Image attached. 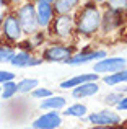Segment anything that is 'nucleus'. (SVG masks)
<instances>
[{"label": "nucleus", "instance_id": "f257e3e1", "mask_svg": "<svg viewBox=\"0 0 127 129\" xmlns=\"http://www.w3.org/2000/svg\"><path fill=\"white\" fill-rule=\"evenodd\" d=\"M75 28L83 36H91L101 28V12L93 2H88L78 13Z\"/></svg>", "mask_w": 127, "mask_h": 129}, {"label": "nucleus", "instance_id": "f03ea898", "mask_svg": "<svg viewBox=\"0 0 127 129\" xmlns=\"http://www.w3.org/2000/svg\"><path fill=\"white\" fill-rule=\"evenodd\" d=\"M16 18L20 21L23 33L26 35H34L39 29V23H38V16H36V8L33 3H25L18 8L16 12Z\"/></svg>", "mask_w": 127, "mask_h": 129}, {"label": "nucleus", "instance_id": "7ed1b4c3", "mask_svg": "<svg viewBox=\"0 0 127 129\" xmlns=\"http://www.w3.org/2000/svg\"><path fill=\"white\" fill-rule=\"evenodd\" d=\"M51 23H52V33L59 38H69L75 28V21L70 16V13H59L55 20H52Z\"/></svg>", "mask_w": 127, "mask_h": 129}, {"label": "nucleus", "instance_id": "20e7f679", "mask_svg": "<svg viewBox=\"0 0 127 129\" xmlns=\"http://www.w3.org/2000/svg\"><path fill=\"white\" fill-rule=\"evenodd\" d=\"M2 33L5 36V39L10 43H18L21 39L23 29L20 26V21L16 18V15H7L2 20Z\"/></svg>", "mask_w": 127, "mask_h": 129}, {"label": "nucleus", "instance_id": "39448f33", "mask_svg": "<svg viewBox=\"0 0 127 129\" xmlns=\"http://www.w3.org/2000/svg\"><path fill=\"white\" fill-rule=\"evenodd\" d=\"M127 66V59L124 57H103V59H98V62L95 64V69L93 72L96 74H114L117 70L124 69Z\"/></svg>", "mask_w": 127, "mask_h": 129}, {"label": "nucleus", "instance_id": "423d86ee", "mask_svg": "<svg viewBox=\"0 0 127 129\" xmlns=\"http://www.w3.org/2000/svg\"><path fill=\"white\" fill-rule=\"evenodd\" d=\"M73 54L72 46H65V44H54V46L47 47L42 54V59L47 62H65L70 56Z\"/></svg>", "mask_w": 127, "mask_h": 129}, {"label": "nucleus", "instance_id": "0eeeda50", "mask_svg": "<svg viewBox=\"0 0 127 129\" xmlns=\"http://www.w3.org/2000/svg\"><path fill=\"white\" fill-rule=\"evenodd\" d=\"M88 121L91 124H95V126H114V124H121V116L116 111L101 110V111L90 114Z\"/></svg>", "mask_w": 127, "mask_h": 129}, {"label": "nucleus", "instance_id": "6e6552de", "mask_svg": "<svg viewBox=\"0 0 127 129\" xmlns=\"http://www.w3.org/2000/svg\"><path fill=\"white\" fill-rule=\"evenodd\" d=\"M36 16H38V23L39 28H47L52 21V16H54V7L51 2L47 0H36Z\"/></svg>", "mask_w": 127, "mask_h": 129}, {"label": "nucleus", "instance_id": "1a4fd4ad", "mask_svg": "<svg viewBox=\"0 0 127 129\" xmlns=\"http://www.w3.org/2000/svg\"><path fill=\"white\" fill-rule=\"evenodd\" d=\"M62 124V118L57 113V110H52L49 113H44L38 118V119L33 121L31 126L34 129H55Z\"/></svg>", "mask_w": 127, "mask_h": 129}, {"label": "nucleus", "instance_id": "9d476101", "mask_svg": "<svg viewBox=\"0 0 127 129\" xmlns=\"http://www.w3.org/2000/svg\"><path fill=\"white\" fill-rule=\"evenodd\" d=\"M103 57H106L104 51L80 52V54H75V56H70L64 64H69V66H82V64H88V62H91V60H98V59H103Z\"/></svg>", "mask_w": 127, "mask_h": 129}, {"label": "nucleus", "instance_id": "9b49d317", "mask_svg": "<svg viewBox=\"0 0 127 129\" xmlns=\"http://www.w3.org/2000/svg\"><path fill=\"white\" fill-rule=\"evenodd\" d=\"M42 62V59H38V57H33L29 52L26 51H20V52H15L10 59V64L15 67H33V66H39Z\"/></svg>", "mask_w": 127, "mask_h": 129}, {"label": "nucleus", "instance_id": "f8f14e48", "mask_svg": "<svg viewBox=\"0 0 127 129\" xmlns=\"http://www.w3.org/2000/svg\"><path fill=\"white\" fill-rule=\"evenodd\" d=\"M99 91V85L96 83V80H91V82H83L80 85L73 87L72 96L75 100H80V98H90L93 95H96Z\"/></svg>", "mask_w": 127, "mask_h": 129}, {"label": "nucleus", "instance_id": "ddd939ff", "mask_svg": "<svg viewBox=\"0 0 127 129\" xmlns=\"http://www.w3.org/2000/svg\"><path fill=\"white\" fill-rule=\"evenodd\" d=\"M122 25V15L121 12H114V10H108L104 15H101V26L104 33H111L117 26Z\"/></svg>", "mask_w": 127, "mask_h": 129}, {"label": "nucleus", "instance_id": "4468645a", "mask_svg": "<svg viewBox=\"0 0 127 129\" xmlns=\"http://www.w3.org/2000/svg\"><path fill=\"white\" fill-rule=\"evenodd\" d=\"M99 79V74L93 72V74H80V75H75L72 77V79H67L64 80V82H60V88H64V90H69V88H73L77 85H80V83L83 82H91V80H98Z\"/></svg>", "mask_w": 127, "mask_h": 129}, {"label": "nucleus", "instance_id": "2eb2a0df", "mask_svg": "<svg viewBox=\"0 0 127 129\" xmlns=\"http://www.w3.org/2000/svg\"><path fill=\"white\" fill-rule=\"evenodd\" d=\"M103 82L106 83V85H111V87H116L119 85V83H127V69L117 70V72L114 74H106L104 77H103Z\"/></svg>", "mask_w": 127, "mask_h": 129}, {"label": "nucleus", "instance_id": "dca6fc26", "mask_svg": "<svg viewBox=\"0 0 127 129\" xmlns=\"http://www.w3.org/2000/svg\"><path fill=\"white\" fill-rule=\"evenodd\" d=\"M67 105V100L64 96H47L41 101V110H62Z\"/></svg>", "mask_w": 127, "mask_h": 129}, {"label": "nucleus", "instance_id": "f3484780", "mask_svg": "<svg viewBox=\"0 0 127 129\" xmlns=\"http://www.w3.org/2000/svg\"><path fill=\"white\" fill-rule=\"evenodd\" d=\"M80 0H55L54 2V10L57 13H70L78 7Z\"/></svg>", "mask_w": 127, "mask_h": 129}, {"label": "nucleus", "instance_id": "a211bd4d", "mask_svg": "<svg viewBox=\"0 0 127 129\" xmlns=\"http://www.w3.org/2000/svg\"><path fill=\"white\" fill-rule=\"evenodd\" d=\"M16 91H18V83L13 79V80L3 82V88H2V91H0V95H2L3 100H10V98H13L16 95Z\"/></svg>", "mask_w": 127, "mask_h": 129}, {"label": "nucleus", "instance_id": "6ab92c4d", "mask_svg": "<svg viewBox=\"0 0 127 129\" xmlns=\"http://www.w3.org/2000/svg\"><path fill=\"white\" fill-rule=\"evenodd\" d=\"M86 111H88V108H86L85 105L75 103V105H70V106L64 111V114H65V116H72V118H83L86 114Z\"/></svg>", "mask_w": 127, "mask_h": 129}, {"label": "nucleus", "instance_id": "aec40b11", "mask_svg": "<svg viewBox=\"0 0 127 129\" xmlns=\"http://www.w3.org/2000/svg\"><path fill=\"white\" fill-rule=\"evenodd\" d=\"M39 85L38 79H23L21 82H18V91L21 93H29L33 88H36Z\"/></svg>", "mask_w": 127, "mask_h": 129}, {"label": "nucleus", "instance_id": "412c9836", "mask_svg": "<svg viewBox=\"0 0 127 129\" xmlns=\"http://www.w3.org/2000/svg\"><path fill=\"white\" fill-rule=\"evenodd\" d=\"M122 96H124V95L119 93L117 90H116V91H111V93H108V95L104 96V103H106V105H109V106H116V105L121 101V98H122Z\"/></svg>", "mask_w": 127, "mask_h": 129}, {"label": "nucleus", "instance_id": "4be33fe9", "mask_svg": "<svg viewBox=\"0 0 127 129\" xmlns=\"http://www.w3.org/2000/svg\"><path fill=\"white\" fill-rule=\"evenodd\" d=\"M108 7L109 10L122 13L124 10H127V0H108Z\"/></svg>", "mask_w": 127, "mask_h": 129}, {"label": "nucleus", "instance_id": "5701e85b", "mask_svg": "<svg viewBox=\"0 0 127 129\" xmlns=\"http://www.w3.org/2000/svg\"><path fill=\"white\" fill-rule=\"evenodd\" d=\"M52 91L49 90V88H44V87H36L31 90V96L33 98H47L51 96Z\"/></svg>", "mask_w": 127, "mask_h": 129}, {"label": "nucleus", "instance_id": "b1692460", "mask_svg": "<svg viewBox=\"0 0 127 129\" xmlns=\"http://www.w3.org/2000/svg\"><path fill=\"white\" fill-rule=\"evenodd\" d=\"M13 54H15V51H13L12 47L0 46V62H10Z\"/></svg>", "mask_w": 127, "mask_h": 129}, {"label": "nucleus", "instance_id": "393cba45", "mask_svg": "<svg viewBox=\"0 0 127 129\" xmlns=\"http://www.w3.org/2000/svg\"><path fill=\"white\" fill-rule=\"evenodd\" d=\"M15 79V74L10 72V70H0V83L7 82V80H13Z\"/></svg>", "mask_w": 127, "mask_h": 129}, {"label": "nucleus", "instance_id": "a878e982", "mask_svg": "<svg viewBox=\"0 0 127 129\" xmlns=\"http://www.w3.org/2000/svg\"><path fill=\"white\" fill-rule=\"evenodd\" d=\"M116 108H117L119 111H127V96H122L121 101L116 105Z\"/></svg>", "mask_w": 127, "mask_h": 129}, {"label": "nucleus", "instance_id": "bb28decb", "mask_svg": "<svg viewBox=\"0 0 127 129\" xmlns=\"http://www.w3.org/2000/svg\"><path fill=\"white\" fill-rule=\"evenodd\" d=\"M116 90H117L119 93H125V91H127V85H121V83H119V85H116Z\"/></svg>", "mask_w": 127, "mask_h": 129}, {"label": "nucleus", "instance_id": "cd10ccee", "mask_svg": "<svg viewBox=\"0 0 127 129\" xmlns=\"http://www.w3.org/2000/svg\"><path fill=\"white\" fill-rule=\"evenodd\" d=\"M2 7H5V0H0V12H2Z\"/></svg>", "mask_w": 127, "mask_h": 129}, {"label": "nucleus", "instance_id": "c85d7f7f", "mask_svg": "<svg viewBox=\"0 0 127 129\" xmlns=\"http://www.w3.org/2000/svg\"><path fill=\"white\" fill-rule=\"evenodd\" d=\"M12 2H15V3H18V2H21V0H12Z\"/></svg>", "mask_w": 127, "mask_h": 129}, {"label": "nucleus", "instance_id": "c756f323", "mask_svg": "<svg viewBox=\"0 0 127 129\" xmlns=\"http://www.w3.org/2000/svg\"><path fill=\"white\" fill-rule=\"evenodd\" d=\"M47 2H51V3H54V2H55V0H47Z\"/></svg>", "mask_w": 127, "mask_h": 129}, {"label": "nucleus", "instance_id": "7c9ffc66", "mask_svg": "<svg viewBox=\"0 0 127 129\" xmlns=\"http://www.w3.org/2000/svg\"><path fill=\"white\" fill-rule=\"evenodd\" d=\"M95 2H104V0H95Z\"/></svg>", "mask_w": 127, "mask_h": 129}, {"label": "nucleus", "instance_id": "2f4dec72", "mask_svg": "<svg viewBox=\"0 0 127 129\" xmlns=\"http://www.w3.org/2000/svg\"><path fill=\"white\" fill-rule=\"evenodd\" d=\"M0 91H2V88H0Z\"/></svg>", "mask_w": 127, "mask_h": 129}]
</instances>
